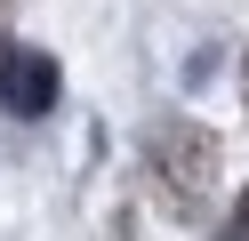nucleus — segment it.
<instances>
[{
	"mask_svg": "<svg viewBox=\"0 0 249 241\" xmlns=\"http://www.w3.org/2000/svg\"><path fill=\"white\" fill-rule=\"evenodd\" d=\"M56 89H65V73H56L49 48H0V105L17 112V121L56 112Z\"/></svg>",
	"mask_w": 249,
	"mask_h": 241,
	"instance_id": "nucleus-1",
	"label": "nucleus"
},
{
	"mask_svg": "<svg viewBox=\"0 0 249 241\" xmlns=\"http://www.w3.org/2000/svg\"><path fill=\"white\" fill-rule=\"evenodd\" d=\"M225 241H249V193L233 201V233H225Z\"/></svg>",
	"mask_w": 249,
	"mask_h": 241,
	"instance_id": "nucleus-2",
	"label": "nucleus"
}]
</instances>
